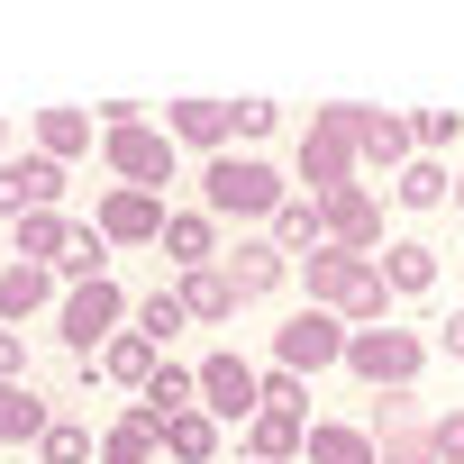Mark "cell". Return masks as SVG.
Instances as JSON below:
<instances>
[{"label":"cell","mask_w":464,"mask_h":464,"mask_svg":"<svg viewBox=\"0 0 464 464\" xmlns=\"http://www.w3.org/2000/svg\"><path fill=\"white\" fill-rule=\"evenodd\" d=\"M301 283H310V310H328L346 328H392V292H382V265L373 256L319 246V256H301Z\"/></svg>","instance_id":"obj_1"},{"label":"cell","mask_w":464,"mask_h":464,"mask_svg":"<svg viewBox=\"0 0 464 464\" xmlns=\"http://www.w3.org/2000/svg\"><path fill=\"white\" fill-rule=\"evenodd\" d=\"M292 191H283V173L265 164V155H209V173H200V209L209 218H274Z\"/></svg>","instance_id":"obj_2"},{"label":"cell","mask_w":464,"mask_h":464,"mask_svg":"<svg viewBox=\"0 0 464 464\" xmlns=\"http://www.w3.org/2000/svg\"><path fill=\"white\" fill-rule=\"evenodd\" d=\"M355 101H337V110H310V128H301V182H310V200H328V191H346L355 182Z\"/></svg>","instance_id":"obj_3"},{"label":"cell","mask_w":464,"mask_h":464,"mask_svg":"<svg viewBox=\"0 0 464 464\" xmlns=\"http://www.w3.org/2000/svg\"><path fill=\"white\" fill-rule=\"evenodd\" d=\"M428 364V346L410 328H346V373L373 392H410V373Z\"/></svg>","instance_id":"obj_4"},{"label":"cell","mask_w":464,"mask_h":464,"mask_svg":"<svg viewBox=\"0 0 464 464\" xmlns=\"http://www.w3.org/2000/svg\"><path fill=\"white\" fill-rule=\"evenodd\" d=\"M64 191H73V173L55 155H0V218H10V227L19 218H46Z\"/></svg>","instance_id":"obj_5"},{"label":"cell","mask_w":464,"mask_h":464,"mask_svg":"<svg viewBox=\"0 0 464 464\" xmlns=\"http://www.w3.org/2000/svg\"><path fill=\"white\" fill-rule=\"evenodd\" d=\"M101 155H110V173H119V191H155V182H173V137L164 128H110L101 137Z\"/></svg>","instance_id":"obj_6"},{"label":"cell","mask_w":464,"mask_h":464,"mask_svg":"<svg viewBox=\"0 0 464 464\" xmlns=\"http://www.w3.org/2000/svg\"><path fill=\"white\" fill-rule=\"evenodd\" d=\"M119 319H128V301H119V283H82V292H64V310H55V328H64V346L92 364L110 337H119Z\"/></svg>","instance_id":"obj_7"},{"label":"cell","mask_w":464,"mask_h":464,"mask_svg":"<svg viewBox=\"0 0 464 464\" xmlns=\"http://www.w3.org/2000/svg\"><path fill=\"white\" fill-rule=\"evenodd\" d=\"M274 364H283V373L346 364V319H328V310H292V319L274 328Z\"/></svg>","instance_id":"obj_8"},{"label":"cell","mask_w":464,"mask_h":464,"mask_svg":"<svg viewBox=\"0 0 464 464\" xmlns=\"http://www.w3.org/2000/svg\"><path fill=\"white\" fill-rule=\"evenodd\" d=\"M200 410H209V419H237V428H246V419L265 410V373H256L246 355H209V364H200Z\"/></svg>","instance_id":"obj_9"},{"label":"cell","mask_w":464,"mask_h":464,"mask_svg":"<svg viewBox=\"0 0 464 464\" xmlns=\"http://www.w3.org/2000/svg\"><path fill=\"white\" fill-rule=\"evenodd\" d=\"M319 218H328V246H346V256H382V200H373L364 182L328 191V200H319Z\"/></svg>","instance_id":"obj_10"},{"label":"cell","mask_w":464,"mask_h":464,"mask_svg":"<svg viewBox=\"0 0 464 464\" xmlns=\"http://www.w3.org/2000/svg\"><path fill=\"white\" fill-rule=\"evenodd\" d=\"M218 274H227V292H237V301H274V292L292 283V265L274 256V237H237V246H218Z\"/></svg>","instance_id":"obj_11"},{"label":"cell","mask_w":464,"mask_h":464,"mask_svg":"<svg viewBox=\"0 0 464 464\" xmlns=\"http://www.w3.org/2000/svg\"><path fill=\"white\" fill-rule=\"evenodd\" d=\"M92 227H101L110 246H155V237H164V200H155V191H119V182H110Z\"/></svg>","instance_id":"obj_12"},{"label":"cell","mask_w":464,"mask_h":464,"mask_svg":"<svg viewBox=\"0 0 464 464\" xmlns=\"http://www.w3.org/2000/svg\"><path fill=\"white\" fill-rule=\"evenodd\" d=\"M155 246L173 256V274H200V265H218V218L209 209H164V237Z\"/></svg>","instance_id":"obj_13"},{"label":"cell","mask_w":464,"mask_h":464,"mask_svg":"<svg viewBox=\"0 0 464 464\" xmlns=\"http://www.w3.org/2000/svg\"><path fill=\"white\" fill-rule=\"evenodd\" d=\"M373 265H382V292H392V301H419V292L437 283V246H428V237H392Z\"/></svg>","instance_id":"obj_14"},{"label":"cell","mask_w":464,"mask_h":464,"mask_svg":"<svg viewBox=\"0 0 464 464\" xmlns=\"http://www.w3.org/2000/svg\"><path fill=\"white\" fill-rule=\"evenodd\" d=\"M301 455H310V464H382V455H373V428H355V419H310Z\"/></svg>","instance_id":"obj_15"},{"label":"cell","mask_w":464,"mask_h":464,"mask_svg":"<svg viewBox=\"0 0 464 464\" xmlns=\"http://www.w3.org/2000/svg\"><path fill=\"white\" fill-rule=\"evenodd\" d=\"M319 246H328V218H319V200H310V191H292V200L274 209V256L292 265V256H319Z\"/></svg>","instance_id":"obj_16"},{"label":"cell","mask_w":464,"mask_h":464,"mask_svg":"<svg viewBox=\"0 0 464 464\" xmlns=\"http://www.w3.org/2000/svg\"><path fill=\"white\" fill-rule=\"evenodd\" d=\"M173 301H182V319H200V328L237 319V292H227V274H218V265H200V274H173Z\"/></svg>","instance_id":"obj_17"},{"label":"cell","mask_w":464,"mask_h":464,"mask_svg":"<svg viewBox=\"0 0 464 464\" xmlns=\"http://www.w3.org/2000/svg\"><path fill=\"white\" fill-rule=\"evenodd\" d=\"M355 155H364V164H382V173H401V164L419 155V146H410V119H392V110H364V119H355Z\"/></svg>","instance_id":"obj_18"},{"label":"cell","mask_w":464,"mask_h":464,"mask_svg":"<svg viewBox=\"0 0 464 464\" xmlns=\"http://www.w3.org/2000/svg\"><path fill=\"white\" fill-rule=\"evenodd\" d=\"M164 137H173V146H227V137H237V119H227V101H173Z\"/></svg>","instance_id":"obj_19"},{"label":"cell","mask_w":464,"mask_h":464,"mask_svg":"<svg viewBox=\"0 0 464 464\" xmlns=\"http://www.w3.org/2000/svg\"><path fill=\"white\" fill-rule=\"evenodd\" d=\"M155 364H164V355H155L137 328H119V337L92 355V373H110V382H128V392H146V382H155Z\"/></svg>","instance_id":"obj_20"},{"label":"cell","mask_w":464,"mask_h":464,"mask_svg":"<svg viewBox=\"0 0 464 464\" xmlns=\"http://www.w3.org/2000/svg\"><path fill=\"white\" fill-rule=\"evenodd\" d=\"M55 301V274L46 265H0V328H19L28 310H46Z\"/></svg>","instance_id":"obj_21"},{"label":"cell","mask_w":464,"mask_h":464,"mask_svg":"<svg viewBox=\"0 0 464 464\" xmlns=\"http://www.w3.org/2000/svg\"><path fill=\"white\" fill-rule=\"evenodd\" d=\"M55 428V410L28 392V382H0V446H37Z\"/></svg>","instance_id":"obj_22"},{"label":"cell","mask_w":464,"mask_h":464,"mask_svg":"<svg viewBox=\"0 0 464 464\" xmlns=\"http://www.w3.org/2000/svg\"><path fill=\"white\" fill-rule=\"evenodd\" d=\"M155 446H164V419H155V410H128V419L101 437V464H155Z\"/></svg>","instance_id":"obj_23"},{"label":"cell","mask_w":464,"mask_h":464,"mask_svg":"<svg viewBox=\"0 0 464 464\" xmlns=\"http://www.w3.org/2000/svg\"><path fill=\"white\" fill-rule=\"evenodd\" d=\"M446 191H455V173H446L437 155H410V164L392 173V200H401V209H437Z\"/></svg>","instance_id":"obj_24"},{"label":"cell","mask_w":464,"mask_h":464,"mask_svg":"<svg viewBox=\"0 0 464 464\" xmlns=\"http://www.w3.org/2000/svg\"><path fill=\"white\" fill-rule=\"evenodd\" d=\"M301 437H310L301 419H274V410H256V419H246V464H292V455H301Z\"/></svg>","instance_id":"obj_25"},{"label":"cell","mask_w":464,"mask_h":464,"mask_svg":"<svg viewBox=\"0 0 464 464\" xmlns=\"http://www.w3.org/2000/svg\"><path fill=\"white\" fill-rule=\"evenodd\" d=\"M82 146H92V110H37V155L73 164Z\"/></svg>","instance_id":"obj_26"},{"label":"cell","mask_w":464,"mask_h":464,"mask_svg":"<svg viewBox=\"0 0 464 464\" xmlns=\"http://www.w3.org/2000/svg\"><path fill=\"white\" fill-rule=\"evenodd\" d=\"M137 410H155V419H182V410H200V373H182V364H155V382L137 392Z\"/></svg>","instance_id":"obj_27"},{"label":"cell","mask_w":464,"mask_h":464,"mask_svg":"<svg viewBox=\"0 0 464 464\" xmlns=\"http://www.w3.org/2000/svg\"><path fill=\"white\" fill-rule=\"evenodd\" d=\"M164 455H173V464H209V455H218V419H209V410L164 419Z\"/></svg>","instance_id":"obj_28"},{"label":"cell","mask_w":464,"mask_h":464,"mask_svg":"<svg viewBox=\"0 0 464 464\" xmlns=\"http://www.w3.org/2000/svg\"><path fill=\"white\" fill-rule=\"evenodd\" d=\"M55 274H73V292L82 283H110V237H101V227H73L64 256H55Z\"/></svg>","instance_id":"obj_29"},{"label":"cell","mask_w":464,"mask_h":464,"mask_svg":"<svg viewBox=\"0 0 464 464\" xmlns=\"http://www.w3.org/2000/svg\"><path fill=\"white\" fill-rule=\"evenodd\" d=\"M64 237H73V218H64V209H46V218H19V265H46V274H55Z\"/></svg>","instance_id":"obj_30"},{"label":"cell","mask_w":464,"mask_h":464,"mask_svg":"<svg viewBox=\"0 0 464 464\" xmlns=\"http://www.w3.org/2000/svg\"><path fill=\"white\" fill-rule=\"evenodd\" d=\"M173 328H191V319H182V301H173V292H146V301H137V337L164 355V337H173Z\"/></svg>","instance_id":"obj_31"},{"label":"cell","mask_w":464,"mask_h":464,"mask_svg":"<svg viewBox=\"0 0 464 464\" xmlns=\"http://www.w3.org/2000/svg\"><path fill=\"white\" fill-rule=\"evenodd\" d=\"M410 146H419V155L464 146V110H419V119H410Z\"/></svg>","instance_id":"obj_32"},{"label":"cell","mask_w":464,"mask_h":464,"mask_svg":"<svg viewBox=\"0 0 464 464\" xmlns=\"http://www.w3.org/2000/svg\"><path fill=\"white\" fill-rule=\"evenodd\" d=\"M37 455H46V464H92L101 446H92V428H82V419H55V428L37 437Z\"/></svg>","instance_id":"obj_33"},{"label":"cell","mask_w":464,"mask_h":464,"mask_svg":"<svg viewBox=\"0 0 464 464\" xmlns=\"http://www.w3.org/2000/svg\"><path fill=\"white\" fill-rule=\"evenodd\" d=\"M265 410H274V419H301V428H310V382L274 364V373H265Z\"/></svg>","instance_id":"obj_34"},{"label":"cell","mask_w":464,"mask_h":464,"mask_svg":"<svg viewBox=\"0 0 464 464\" xmlns=\"http://www.w3.org/2000/svg\"><path fill=\"white\" fill-rule=\"evenodd\" d=\"M428 455L437 464H464V410H437L428 419Z\"/></svg>","instance_id":"obj_35"},{"label":"cell","mask_w":464,"mask_h":464,"mask_svg":"<svg viewBox=\"0 0 464 464\" xmlns=\"http://www.w3.org/2000/svg\"><path fill=\"white\" fill-rule=\"evenodd\" d=\"M227 119H237V137H274V128H283V110H274V101H237Z\"/></svg>","instance_id":"obj_36"},{"label":"cell","mask_w":464,"mask_h":464,"mask_svg":"<svg viewBox=\"0 0 464 464\" xmlns=\"http://www.w3.org/2000/svg\"><path fill=\"white\" fill-rule=\"evenodd\" d=\"M0 382H28V346H19V328H0Z\"/></svg>","instance_id":"obj_37"},{"label":"cell","mask_w":464,"mask_h":464,"mask_svg":"<svg viewBox=\"0 0 464 464\" xmlns=\"http://www.w3.org/2000/svg\"><path fill=\"white\" fill-rule=\"evenodd\" d=\"M437 346H446V355L464 364V310H446V319H437Z\"/></svg>","instance_id":"obj_38"},{"label":"cell","mask_w":464,"mask_h":464,"mask_svg":"<svg viewBox=\"0 0 464 464\" xmlns=\"http://www.w3.org/2000/svg\"><path fill=\"white\" fill-rule=\"evenodd\" d=\"M455 209H464V173H455Z\"/></svg>","instance_id":"obj_39"},{"label":"cell","mask_w":464,"mask_h":464,"mask_svg":"<svg viewBox=\"0 0 464 464\" xmlns=\"http://www.w3.org/2000/svg\"><path fill=\"white\" fill-rule=\"evenodd\" d=\"M0 146H10V119H0Z\"/></svg>","instance_id":"obj_40"}]
</instances>
